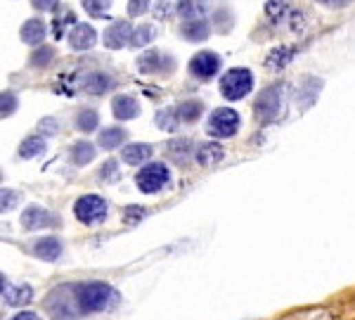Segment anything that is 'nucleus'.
<instances>
[{"label":"nucleus","mask_w":355,"mask_h":320,"mask_svg":"<svg viewBox=\"0 0 355 320\" xmlns=\"http://www.w3.org/2000/svg\"><path fill=\"white\" fill-rule=\"evenodd\" d=\"M98 41V34L90 24H76L69 34V43H72L74 50H90Z\"/></svg>","instance_id":"nucleus-14"},{"label":"nucleus","mask_w":355,"mask_h":320,"mask_svg":"<svg viewBox=\"0 0 355 320\" xmlns=\"http://www.w3.org/2000/svg\"><path fill=\"white\" fill-rule=\"evenodd\" d=\"M69 157H72L74 167H85V164H90L95 159V147L90 145L88 140H78V142H74V145H72Z\"/></svg>","instance_id":"nucleus-22"},{"label":"nucleus","mask_w":355,"mask_h":320,"mask_svg":"<svg viewBox=\"0 0 355 320\" xmlns=\"http://www.w3.org/2000/svg\"><path fill=\"white\" fill-rule=\"evenodd\" d=\"M74 292H76L80 316L102 313L121 299V295L111 285H107V282H78V285H74Z\"/></svg>","instance_id":"nucleus-1"},{"label":"nucleus","mask_w":355,"mask_h":320,"mask_svg":"<svg viewBox=\"0 0 355 320\" xmlns=\"http://www.w3.org/2000/svg\"><path fill=\"white\" fill-rule=\"evenodd\" d=\"M10 320H43V318L34 311H19V313H14Z\"/></svg>","instance_id":"nucleus-40"},{"label":"nucleus","mask_w":355,"mask_h":320,"mask_svg":"<svg viewBox=\"0 0 355 320\" xmlns=\"http://www.w3.org/2000/svg\"><path fill=\"white\" fill-rule=\"evenodd\" d=\"M0 297L5 299L8 306L19 308V306H26V303L34 301V287L24 285V282H21V285H5V290Z\"/></svg>","instance_id":"nucleus-12"},{"label":"nucleus","mask_w":355,"mask_h":320,"mask_svg":"<svg viewBox=\"0 0 355 320\" xmlns=\"http://www.w3.org/2000/svg\"><path fill=\"white\" fill-rule=\"evenodd\" d=\"M111 8V0H83V10L90 17H102Z\"/></svg>","instance_id":"nucleus-34"},{"label":"nucleus","mask_w":355,"mask_h":320,"mask_svg":"<svg viewBox=\"0 0 355 320\" xmlns=\"http://www.w3.org/2000/svg\"><path fill=\"white\" fill-rule=\"evenodd\" d=\"M59 0H31V5H34L36 10H43V12H50V10L57 8Z\"/></svg>","instance_id":"nucleus-39"},{"label":"nucleus","mask_w":355,"mask_h":320,"mask_svg":"<svg viewBox=\"0 0 355 320\" xmlns=\"http://www.w3.org/2000/svg\"><path fill=\"white\" fill-rule=\"evenodd\" d=\"M45 311L52 320H78L80 311L76 303V292H74V285H59L50 295L45 297Z\"/></svg>","instance_id":"nucleus-2"},{"label":"nucleus","mask_w":355,"mask_h":320,"mask_svg":"<svg viewBox=\"0 0 355 320\" xmlns=\"http://www.w3.org/2000/svg\"><path fill=\"white\" fill-rule=\"evenodd\" d=\"M45 138H41V136H29V138H24L21 140V145H19V157L21 159H34V157H39V154L45 152Z\"/></svg>","instance_id":"nucleus-24"},{"label":"nucleus","mask_w":355,"mask_h":320,"mask_svg":"<svg viewBox=\"0 0 355 320\" xmlns=\"http://www.w3.org/2000/svg\"><path fill=\"white\" fill-rule=\"evenodd\" d=\"M322 5H327V8H346V5H351L353 0H320Z\"/></svg>","instance_id":"nucleus-41"},{"label":"nucleus","mask_w":355,"mask_h":320,"mask_svg":"<svg viewBox=\"0 0 355 320\" xmlns=\"http://www.w3.org/2000/svg\"><path fill=\"white\" fill-rule=\"evenodd\" d=\"M178 124H180V121H178L175 116V109H164L157 114V126L164 128V131H175Z\"/></svg>","instance_id":"nucleus-35"},{"label":"nucleus","mask_w":355,"mask_h":320,"mask_svg":"<svg viewBox=\"0 0 355 320\" xmlns=\"http://www.w3.org/2000/svg\"><path fill=\"white\" fill-rule=\"evenodd\" d=\"M282 98H284V83L268 85L266 90H261V95L254 103V114L258 124H270L277 119L279 109H282Z\"/></svg>","instance_id":"nucleus-3"},{"label":"nucleus","mask_w":355,"mask_h":320,"mask_svg":"<svg viewBox=\"0 0 355 320\" xmlns=\"http://www.w3.org/2000/svg\"><path fill=\"white\" fill-rule=\"evenodd\" d=\"M254 88V74L244 67H237V69H230L223 78H220V93H223L225 100H241L251 93Z\"/></svg>","instance_id":"nucleus-4"},{"label":"nucleus","mask_w":355,"mask_h":320,"mask_svg":"<svg viewBox=\"0 0 355 320\" xmlns=\"http://www.w3.org/2000/svg\"><path fill=\"white\" fill-rule=\"evenodd\" d=\"M50 226H55V216L39 204L26 206L24 213H21V228H24V231H43V228H50Z\"/></svg>","instance_id":"nucleus-9"},{"label":"nucleus","mask_w":355,"mask_h":320,"mask_svg":"<svg viewBox=\"0 0 355 320\" xmlns=\"http://www.w3.org/2000/svg\"><path fill=\"white\" fill-rule=\"evenodd\" d=\"M111 85H114L111 76H107V74H102V72H93V74H88V76L80 78V90L88 95H102V93H107Z\"/></svg>","instance_id":"nucleus-16"},{"label":"nucleus","mask_w":355,"mask_h":320,"mask_svg":"<svg viewBox=\"0 0 355 320\" xmlns=\"http://www.w3.org/2000/svg\"><path fill=\"white\" fill-rule=\"evenodd\" d=\"M69 21H74V12H64V17H57L55 19V36H57V39L64 34V29H67Z\"/></svg>","instance_id":"nucleus-38"},{"label":"nucleus","mask_w":355,"mask_h":320,"mask_svg":"<svg viewBox=\"0 0 355 320\" xmlns=\"http://www.w3.org/2000/svg\"><path fill=\"white\" fill-rule=\"evenodd\" d=\"M34 256H39L41 261H47V264H55V261L62 256V242L57 237H41L34 242Z\"/></svg>","instance_id":"nucleus-15"},{"label":"nucleus","mask_w":355,"mask_h":320,"mask_svg":"<svg viewBox=\"0 0 355 320\" xmlns=\"http://www.w3.org/2000/svg\"><path fill=\"white\" fill-rule=\"evenodd\" d=\"M98 178L102 180V183H114V180L121 178V171H118V162H114V159H109V162L102 164Z\"/></svg>","instance_id":"nucleus-32"},{"label":"nucleus","mask_w":355,"mask_h":320,"mask_svg":"<svg viewBox=\"0 0 355 320\" xmlns=\"http://www.w3.org/2000/svg\"><path fill=\"white\" fill-rule=\"evenodd\" d=\"M190 154H195V149H192V142L187 138H178V140L169 142V157L175 159V162H185Z\"/></svg>","instance_id":"nucleus-26"},{"label":"nucleus","mask_w":355,"mask_h":320,"mask_svg":"<svg viewBox=\"0 0 355 320\" xmlns=\"http://www.w3.org/2000/svg\"><path fill=\"white\" fill-rule=\"evenodd\" d=\"M182 39L190 43H202L208 39V24L204 19H187L180 29Z\"/></svg>","instance_id":"nucleus-18"},{"label":"nucleus","mask_w":355,"mask_h":320,"mask_svg":"<svg viewBox=\"0 0 355 320\" xmlns=\"http://www.w3.org/2000/svg\"><path fill=\"white\" fill-rule=\"evenodd\" d=\"M39 128H41L43 136H55V133H57V119H52V116H45V119H43L41 124H39Z\"/></svg>","instance_id":"nucleus-37"},{"label":"nucleus","mask_w":355,"mask_h":320,"mask_svg":"<svg viewBox=\"0 0 355 320\" xmlns=\"http://www.w3.org/2000/svg\"><path fill=\"white\" fill-rule=\"evenodd\" d=\"M19 36L26 45H39V43H43V39H45V26H43L41 19H29L24 21Z\"/></svg>","instance_id":"nucleus-20"},{"label":"nucleus","mask_w":355,"mask_h":320,"mask_svg":"<svg viewBox=\"0 0 355 320\" xmlns=\"http://www.w3.org/2000/svg\"><path fill=\"white\" fill-rule=\"evenodd\" d=\"M149 157H152V145H147V142H133V145L123 147L121 152V159L126 164H131V167H140V164H144Z\"/></svg>","instance_id":"nucleus-17"},{"label":"nucleus","mask_w":355,"mask_h":320,"mask_svg":"<svg viewBox=\"0 0 355 320\" xmlns=\"http://www.w3.org/2000/svg\"><path fill=\"white\" fill-rule=\"evenodd\" d=\"M154 36H157V29H154L152 24H140L138 29H133V34H131V45L142 47V45H147V43H152Z\"/></svg>","instance_id":"nucleus-28"},{"label":"nucleus","mask_w":355,"mask_h":320,"mask_svg":"<svg viewBox=\"0 0 355 320\" xmlns=\"http://www.w3.org/2000/svg\"><path fill=\"white\" fill-rule=\"evenodd\" d=\"M19 107V100L17 95L12 93V90H5V93H0V119H5V116H12L14 111H17Z\"/></svg>","instance_id":"nucleus-31"},{"label":"nucleus","mask_w":355,"mask_h":320,"mask_svg":"<svg viewBox=\"0 0 355 320\" xmlns=\"http://www.w3.org/2000/svg\"><path fill=\"white\" fill-rule=\"evenodd\" d=\"M218 69H220V57L216 55V52H208V50L199 52V55L192 57V62H190L192 76L202 78V81H206V78L216 76Z\"/></svg>","instance_id":"nucleus-8"},{"label":"nucleus","mask_w":355,"mask_h":320,"mask_svg":"<svg viewBox=\"0 0 355 320\" xmlns=\"http://www.w3.org/2000/svg\"><path fill=\"white\" fill-rule=\"evenodd\" d=\"M169 180H171V171L161 162L147 164V167L140 169L136 175V185L144 192V195H154V192L164 190L166 185H169Z\"/></svg>","instance_id":"nucleus-5"},{"label":"nucleus","mask_w":355,"mask_h":320,"mask_svg":"<svg viewBox=\"0 0 355 320\" xmlns=\"http://www.w3.org/2000/svg\"><path fill=\"white\" fill-rule=\"evenodd\" d=\"M223 147L218 145V142H204V145L197 147L195 152V159L202 167H213V164H218L220 159H223Z\"/></svg>","instance_id":"nucleus-19"},{"label":"nucleus","mask_w":355,"mask_h":320,"mask_svg":"<svg viewBox=\"0 0 355 320\" xmlns=\"http://www.w3.org/2000/svg\"><path fill=\"white\" fill-rule=\"evenodd\" d=\"M171 67H173V60L159 50H149L142 57H138V69L142 74H166Z\"/></svg>","instance_id":"nucleus-11"},{"label":"nucleus","mask_w":355,"mask_h":320,"mask_svg":"<svg viewBox=\"0 0 355 320\" xmlns=\"http://www.w3.org/2000/svg\"><path fill=\"white\" fill-rule=\"evenodd\" d=\"M98 124H100V114L95 109H80L76 114V128H78V131L90 133V131L98 128Z\"/></svg>","instance_id":"nucleus-29"},{"label":"nucleus","mask_w":355,"mask_h":320,"mask_svg":"<svg viewBox=\"0 0 355 320\" xmlns=\"http://www.w3.org/2000/svg\"><path fill=\"white\" fill-rule=\"evenodd\" d=\"M202 111H204V105L199 103V100H185V103H180L175 107V116H178V121H182V124L197 121L199 116H202Z\"/></svg>","instance_id":"nucleus-23"},{"label":"nucleus","mask_w":355,"mask_h":320,"mask_svg":"<svg viewBox=\"0 0 355 320\" xmlns=\"http://www.w3.org/2000/svg\"><path fill=\"white\" fill-rule=\"evenodd\" d=\"M5 285H8V280H5V275H3V273H0V295H3Z\"/></svg>","instance_id":"nucleus-42"},{"label":"nucleus","mask_w":355,"mask_h":320,"mask_svg":"<svg viewBox=\"0 0 355 320\" xmlns=\"http://www.w3.org/2000/svg\"><path fill=\"white\" fill-rule=\"evenodd\" d=\"M52 60H55V50H52L50 45H43L34 52V55H31L29 64H31V67H36V69H43V67H50Z\"/></svg>","instance_id":"nucleus-30"},{"label":"nucleus","mask_w":355,"mask_h":320,"mask_svg":"<svg viewBox=\"0 0 355 320\" xmlns=\"http://www.w3.org/2000/svg\"><path fill=\"white\" fill-rule=\"evenodd\" d=\"M126 136H128V133L123 131V128L109 126V128H105V131H100L98 142H100L102 149H116L118 145H123V142H126Z\"/></svg>","instance_id":"nucleus-21"},{"label":"nucleus","mask_w":355,"mask_h":320,"mask_svg":"<svg viewBox=\"0 0 355 320\" xmlns=\"http://www.w3.org/2000/svg\"><path fill=\"white\" fill-rule=\"evenodd\" d=\"M19 204V192L10 188H0V213L12 211Z\"/></svg>","instance_id":"nucleus-33"},{"label":"nucleus","mask_w":355,"mask_h":320,"mask_svg":"<svg viewBox=\"0 0 355 320\" xmlns=\"http://www.w3.org/2000/svg\"><path fill=\"white\" fill-rule=\"evenodd\" d=\"M111 111L118 121H131L140 114V105L133 95H116L111 100Z\"/></svg>","instance_id":"nucleus-13"},{"label":"nucleus","mask_w":355,"mask_h":320,"mask_svg":"<svg viewBox=\"0 0 355 320\" xmlns=\"http://www.w3.org/2000/svg\"><path fill=\"white\" fill-rule=\"evenodd\" d=\"M74 216L85 226H95V223L105 221L107 216V202L98 195H83L74 204Z\"/></svg>","instance_id":"nucleus-6"},{"label":"nucleus","mask_w":355,"mask_h":320,"mask_svg":"<svg viewBox=\"0 0 355 320\" xmlns=\"http://www.w3.org/2000/svg\"><path fill=\"white\" fill-rule=\"evenodd\" d=\"M149 3L152 0H128V14L131 17H140V14H144L149 10Z\"/></svg>","instance_id":"nucleus-36"},{"label":"nucleus","mask_w":355,"mask_h":320,"mask_svg":"<svg viewBox=\"0 0 355 320\" xmlns=\"http://www.w3.org/2000/svg\"><path fill=\"white\" fill-rule=\"evenodd\" d=\"M239 114L230 107H218L213 109V114L208 116V133L216 138H233L239 131Z\"/></svg>","instance_id":"nucleus-7"},{"label":"nucleus","mask_w":355,"mask_h":320,"mask_svg":"<svg viewBox=\"0 0 355 320\" xmlns=\"http://www.w3.org/2000/svg\"><path fill=\"white\" fill-rule=\"evenodd\" d=\"M131 24L123 19L114 21L111 26H107L105 36H102V41H105V45L109 47V50H118V47H126L128 43H131Z\"/></svg>","instance_id":"nucleus-10"},{"label":"nucleus","mask_w":355,"mask_h":320,"mask_svg":"<svg viewBox=\"0 0 355 320\" xmlns=\"http://www.w3.org/2000/svg\"><path fill=\"white\" fill-rule=\"evenodd\" d=\"M175 10L185 19H202V14L206 12V0H180Z\"/></svg>","instance_id":"nucleus-25"},{"label":"nucleus","mask_w":355,"mask_h":320,"mask_svg":"<svg viewBox=\"0 0 355 320\" xmlns=\"http://www.w3.org/2000/svg\"><path fill=\"white\" fill-rule=\"evenodd\" d=\"M294 52H296V47H277V50H272L270 55H268V69H282V67H287L289 62H292V57H294Z\"/></svg>","instance_id":"nucleus-27"}]
</instances>
